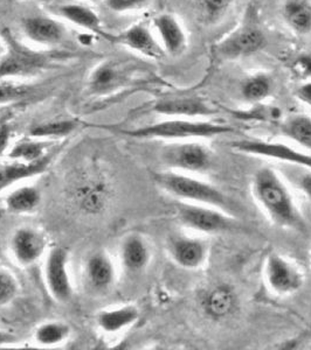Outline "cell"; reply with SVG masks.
I'll return each instance as SVG.
<instances>
[{"instance_id":"obj_17","label":"cell","mask_w":311,"mask_h":350,"mask_svg":"<svg viewBox=\"0 0 311 350\" xmlns=\"http://www.w3.org/2000/svg\"><path fill=\"white\" fill-rule=\"evenodd\" d=\"M169 250L173 260L188 270L201 267L206 259V247L199 239L178 236L171 239Z\"/></svg>"},{"instance_id":"obj_3","label":"cell","mask_w":311,"mask_h":350,"mask_svg":"<svg viewBox=\"0 0 311 350\" xmlns=\"http://www.w3.org/2000/svg\"><path fill=\"white\" fill-rule=\"evenodd\" d=\"M152 179L163 191L188 202L216 208L232 214L238 211L236 203L213 185L178 172L153 173Z\"/></svg>"},{"instance_id":"obj_14","label":"cell","mask_w":311,"mask_h":350,"mask_svg":"<svg viewBox=\"0 0 311 350\" xmlns=\"http://www.w3.org/2000/svg\"><path fill=\"white\" fill-rule=\"evenodd\" d=\"M115 40L151 60H162L166 56L153 29L148 25H134L116 36Z\"/></svg>"},{"instance_id":"obj_28","label":"cell","mask_w":311,"mask_h":350,"mask_svg":"<svg viewBox=\"0 0 311 350\" xmlns=\"http://www.w3.org/2000/svg\"><path fill=\"white\" fill-rule=\"evenodd\" d=\"M49 140H40L29 137L27 139L21 140L14 145V148L8 153L10 159L21 160L26 163H34L42 159L46 155L52 153Z\"/></svg>"},{"instance_id":"obj_21","label":"cell","mask_w":311,"mask_h":350,"mask_svg":"<svg viewBox=\"0 0 311 350\" xmlns=\"http://www.w3.org/2000/svg\"><path fill=\"white\" fill-rule=\"evenodd\" d=\"M84 273L90 286L95 290H107L115 280L114 264L102 252H96L87 259Z\"/></svg>"},{"instance_id":"obj_10","label":"cell","mask_w":311,"mask_h":350,"mask_svg":"<svg viewBox=\"0 0 311 350\" xmlns=\"http://www.w3.org/2000/svg\"><path fill=\"white\" fill-rule=\"evenodd\" d=\"M72 199L82 213L99 215L108 207L110 191L105 181L99 178H82L73 186Z\"/></svg>"},{"instance_id":"obj_32","label":"cell","mask_w":311,"mask_h":350,"mask_svg":"<svg viewBox=\"0 0 311 350\" xmlns=\"http://www.w3.org/2000/svg\"><path fill=\"white\" fill-rule=\"evenodd\" d=\"M34 94L31 85L0 79V108L26 100Z\"/></svg>"},{"instance_id":"obj_7","label":"cell","mask_w":311,"mask_h":350,"mask_svg":"<svg viewBox=\"0 0 311 350\" xmlns=\"http://www.w3.org/2000/svg\"><path fill=\"white\" fill-rule=\"evenodd\" d=\"M160 158L165 166L186 172L205 171L211 163L208 148L192 142L169 144L162 150Z\"/></svg>"},{"instance_id":"obj_41","label":"cell","mask_w":311,"mask_h":350,"mask_svg":"<svg viewBox=\"0 0 311 350\" xmlns=\"http://www.w3.org/2000/svg\"><path fill=\"white\" fill-rule=\"evenodd\" d=\"M4 111H6V107H3V108H0V113Z\"/></svg>"},{"instance_id":"obj_2","label":"cell","mask_w":311,"mask_h":350,"mask_svg":"<svg viewBox=\"0 0 311 350\" xmlns=\"http://www.w3.org/2000/svg\"><path fill=\"white\" fill-rule=\"evenodd\" d=\"M266 44L267 36L260 24L256 8L248 6L239 24L212 46V54L221 62L240 60L259 53Z\"/></svg>"},{"instance_id":"obj_6","label":"cell","mask_w":311,"mask_h":350,"mask_svg":"<svg viewBox=\"0 0 311 350\" xmlns=\"http://www.w3.org/2000/svg\"><path fill=\"white\" fill-rule=\"evenodd\" d=\"M180 222L193 230L216 234L231 230L236 222L227 213L203 204H180L178 208Z\"/></svg>"},{"instance_id":"obj_4","label":"cell","mask_w":311,"mask_h":350,"mask_svg":"<svg viewBox=\"0 0 311 350\" xmlns=\"http://www.w3.org/2000/svg\"><path fill=\"white\" fill-rule=\"evenodd\" d=\"M121 133L132 138L149 139L186 140L213 138L218 135L234 133L236 129L223 123H213L197 118H177L163 120L132 130H120Z\"/></svg>"},{"instance_id":"obj_22","label":"cell","mask_w":311,"mask_h":350,"mask_svg":"<svg viewBox=\"0 0 311 350\" xmlns=\"http://www.w3.org/2000/svg\"><path fill=\"white\" fill-rule=\"evenodd\" d=\"M140 312L135 306L116 307L112 310H101L96 317V323L101 330L108 334H115L132 326L138 320Z\"/></svg>"},{"instance_id":"obj_15","label":"cell","mask_w":311,"mask_h":350,"mask_svg":"<svg viewBox=\"0 0 311 350\" xmlns=\"http://www.w3.org/2000/svg\"><path fill=\"white\" fill-rule=\"evenodd\" d=\"M54 152L34 163L10 159L0 161V191L8 189L21 181L42 174L52 163Z\"/></svg>"},{"instance_id":"obj_20","label":"cell","mask_w":311,"mask_h":350,"mask_svg":"<svg viewBox=\"0 0 311 350\" xmlns=\"http://www.w3.org/2000/svg\"><path fill=\"white\" fill-rule=\"evenodd\" d=\"M274 88L275 81L269 72H251L241 81L240 94L248 103L260 104L271 97Z\"/></svg>"},{"instance_id":"obj_31","label":"cell","mask_w":311,"mask_h":350,"mask_svg":"<svg viewBox=\"0 0 311 350\" xmlns=\"http://www.w3.org/2000/svg\"><path fill=\"white\" fill-rule=\"evenodd\" d=\"M77 122L73 120H53L38 124L29 129L28 135L36 139H53L71 135L77 128Z\"/></svg>"},{"instance_id":"obj_18","label":"cell","mask_w":311,"mask_h":350,"mask_svg":"<svg viewBox=\"0 0 311 350\" xmlns=\"http://www.w3.org/2000/svg\"><path fill=\"white\" fill-rule=\"evenodd\" d=\"M47 59L16 44L0 64V79L6 76L23 75L44 67Z\"/></svg>"},{"instance_id":"obj_39","label":"cell","mask_w":311,"mask_h":350,"mask_svg":"<svg viewBox=\"0 0 311 350\" xmlns=\"http://www.w3.org/2000/svg\"><path fill=\"white\" fill-rule=\"evenodd\" d=\"M299 186L301 191L311 200V173L303 174L299 178Z\"/></svg>"},{"instance_id":"obj_24","label":"cell","mask_w":311,"mask_h":350,"mask_svg":"<svg viewBox=\"0 0 311 350\" xmlns=\"http://www.w3.org/2000/svg\"><path fill=\"white\" fill-rule=\"evenodd\" d=\"M121 260L130 272H138L148 265L150 251L147 243L140 236H129L121 247Z\"/></svg>"},{"instance_id":"obj_19","label":"cell","mask_w":311,"mask_h":350,"mask_svg":"<svg viewBox=\"0 0 311 350\" xmlns=\"http://www.w3.org/2000/svg\"><path fill=\"white\" fill-rule=\"evenodd\" d=\"M281 16L288 29L296 36L311 34V0H284Z\"/></svg>"},{"instance_id":"obj_40","label":"cell","mask_w":311,"mask_h":350,"mask_svg":"<svg viewBox=\"0 0 311 350\" xmlns=\"http://www.w3.org/2000/svg\"><path fill=\"white\" fill-rule=\"evenodd\" d=\"M16 342V338L14 335L10 334L8 332L0 330V346L3 345H11V343Z\"/></svg>"},{"instance_id":"obj_12","label":"cell","mask_w":311,"mask_h":350,"mask_svg":"<svg viewBox=\"0 0 311 350\" xmlns=\"http://www.w3.org/2000/svg\"><path fill=\"white\" fill-rule=\"evenodd\" d=\"M47 239L44 232L31 227L19 228L13 234L10 250L13 258L21 267H31L44 256Z\"/></svg>"},{"instance_id":"obj_42","label":"cell","mask_w":311,"mask_h":350,"mask_svg":"<svg viewBox=\"0 0 311 350\" xmlns=\"http://www.w3.org/2000/svg\"><path fill=\"white\" fill-rule=\"evenodd\" d=\"M3 44H1V41H0V53L3 52Z\"/></svg>"},{"instance_id":"obj_23","label":"cell","mask_w":311,"mask_h":350,"mask_svg":"<svg viewBox=\"0 0 311 350\" xmlns=\"http://www.w3.org/2000/svg\"><path fill=\"white\" fill-rule=\"evenodd\" d=\"M236 306L234 292L225 285L213 288L203 299V310L208 317L216 320L229 317L236 310Z\"/></svg>"},{"instance_id":"obj_29","label":"cell","mask_w":311,"mask_h":350,"mask_svg":"<svg viewBox=\"0 0 311 350\" xmlns=\"http://www.w3.org/2000/svg\"><path fill=\"white\" fill-rule=\"evenodd\" d=\"M123 81V75L115 64H103L92 72L89 85L96 94L112 92Z\"/></svg>"},{"instance_id":"obj_38","label":"cell","mask_w":311,"mask_h":350,"mask_svg":"<svg viewBox=\"0 0 311 350\" xmlns=\"http://www.w3.org/2000/svg\"><path fill=\"white\" fill-rule=\"evenodd\" d=\"M12 130L8 122H0V157H3L10 146Z\"/></svg>"},{"instance_id":"obj_1","label":"cell","mask_w":311,"mask_h":350,"mask_svg":"<svg viewBox=\"0 0 311 350\" xmlns=\"http://www.w3.org/2000/svg\"><path fill=\"white\" fill-rule=\"evenodd\" d=\"M251 189L256 201L275 224L294 229L303 228L295 202L275 172L269 168L256 172Z\"/></svg>"},{"instance_id":"obj_27","label":"cell","mask_w":311,"mask_h":350,"mask_svg":"<svg viewBox=\"0 0 311 350\" xmlns=\"http://www.w3.org/2000/svg\"><path fill=\"white\" fill-rule=\"evenodd\" d=\"M59 13L64 16V19H67L79 27L88 29L90 32L103 34L100 16L90 8L77 4L62 5L59 8Z\"/></svg>"},{"instance_id":"obj_37","label":"cell","mask_w":311,"mask_h":350,"mask_svg":"<svg viewBox=\"0 0 311 350\" xmlns=\"http://www.w3.org/2000/svg\"><path fill=\"white\" fill-rule=\"evenodd\" d=\"M296 100L311 108V80L301 82L294 92Z\"/></svg>"},{"instance_id":"obj_36","label":"cell","mask_w":311,"mask_h":350,"mask_svg":"<svg viewBox=\"0 0 311 350\" xmlns=\"http://www.w3.org/2000/svg\"><path fill=\"white\" fill-rule=\"evenodd\" d=\"M150 0H107L105 5L115 12L135 11L148 5Z\"/></svg>"},{"instance_id":"obj_33","label":"cell","mask_w":311,"mask_h":350,"mask_svg":"<svg viewBox=\"0 0 311 350\" xmlns=\"http://www.w3.org/2000/svg\"><path fill=\"white\" fill-rule=\"evenodd\" d=\"M18 283L12 273L0 269V306L11 303L18 295Z\"/></svg>"},{"instance_id":"obj_35","label":"cell","mask_w":311,"mask_h":350,"mask_svg":"<svg viewBox=\"0 0 311 350\" xmlns=\"http://www.w3.org/2000/svg\"><path fill=\"white\" fill-rule=\"evenodd\" d=\"M234 0H198L203 14L211 21L219 19L231 8Z\"/></svg>"},{"instance_id":"obj_9","label":"cell","mask_w":311,"mask_h":350,"mask_svg":"<svg viewBox=\"0 0 311 350\" xmlns=\"http://www.w3.org/2000/svg\"><path fill=\"white\" fill-rule=\"evenodd\" d=\"M152 111L160 115L177 117V118H201L211 117L218 113L213 105L196 95H177L163 97L156 100Z\"/></svg>"},{"instance_id":"obj_30","label":"cell","mask_w":311,"mask_h":350,"mask_svg":"<svg viewBox=\"0 0 311 350\" xmlns=\"http://www.w3.org/2000/svg\"><path fill=\"white\" fill-rule=\"evenodd\" d=\"M71 335V328L66 323L60 321H48L41 323L34 332L36 343L40 346H58L66 341Z\"/></svg>"},{"instance_id":"obj_8","label":"cell","mask_w":311,"mask_h":350,"mask_svg":"<svg viewBox=\"0 0 311 350\" xmlns=\"http://www.w3.org/2000/svg\"><path fill=\"white\" fill-rule=\"evenodd\" d=\"M44 271L45 284L49 295L56 301L68 303L72 299L73 287L68 273L67 251L60 247L48 251Z\"/></svg>"},{"instance_id":"obj_16","label":"cell","mask_w":311,"mask_h":350,"mask_svg":"<svg viewBox=\"0 0 311 350\" xmlns=\"http://www.w3.org/2000/svg\"><path fill=\"white\" fill-rule=\"evenodd\" d=\"M23 29L29 40L46 46L59 44L66 36L64 26L48 16H28L23 23Z\"/></svg>"},{"instance_id":"obj_25","label":"cell","mask_w":311,"mask_h":350,"mask_svg":"<svg viewBox=\"0 0 311 350\" xmlns=\"http://www.w3.org/2000/svg\"><path fill=\"white\" fill-rule=\"evenodd\" d=\"M41 202V193L34 186H21L8 193L5 206L12 214H28L36 211Z\"/></svg>"},{"instance_id":"obj_34","label":"cell","mask_w":311,"mask_h":350,"mask_svg":"<svg viewBox=\"0 0 311 350\" xmlns=\"http://www.w3.org/2000/svg\"><path fill=\"white\" fill-rule=\"evenodd\" d=\"M291 72L302 81L311 80V49L294 56L289 64Z\"/></svg>"},{"instance_id":"obj_5","label":"cell","mask_w":311,"mask_h":350,"mask_svg":"<svg viewBox=\"0 0 311 350\" xmlns=\"http://www.w3.org/2000/svg\"><path fill=\"white\" fill-rule=\"evenodd\" d=\"M231 146L238 152L279 160L311 170V154L291 148L288 144L264 139H244L232 143Z\"/></svg>"},{"instance_id":"obj_13","label":"cell","mask_w":311,"mask_h":350,"mask_svg":"<svg viewBox=\"0 0 311 350\" xmlns=\"http://www.w3.org/2000/svg\"><path fill=\"white\" fill-rule=\"evenodd\" d=\"M268 286L279 295H288L302 286V275L294 264L281 256H269L264 267Z\"/></svg>"},{"instance_id":"obj_26","label":"cell","mask_w":311,"mask_h":350,"mask_svg":"<svg viewBox=\"0 0 311 350\" xmlns=\"http://www.w3.org/2000/svg\"><path fill=\"white\" fill-rule=\"evenodd\" d=\"M281 131L288 139L311 151V116L296 113L282 122Z\"/></svg>"},{"instance_id":"obj_11","label":"cell","mask_w":311,"mask_h":350,"mask_svg":"<svg viewBox=\"0 0 311 350\" xmlns=\"http://www.w3.org/2000/svg\"><path fill=\"white\" fill-rule=\"evenodd\" d=\"M152 28L166 55L178 57L186 52L188 32L176 16L171 13H160L152 19Z\"/></svg>"}]
</instances>
